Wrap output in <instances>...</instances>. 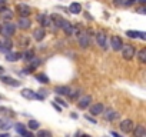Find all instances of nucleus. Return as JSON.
<instances>
[{
    "instance_id": "nucleus-1",
    "label": "nucleus",
    "mask_w": 146,
    "mask_h": 137,
    "mask_svg": "<svg viewBox=\"0 0 146 137\" xmlns=\"http://www.w3.org/2000/svg\"><path fill=\"white\" fill-rule=\"evenodd\" d=\"M120 50H122V57H123L125 60H130V59L135 57V47H133V46H130V44H123Z\"/></svg>"
},
{
    "instance_id": "nucleus-2",
    "label": "nucleus",
    "mask_w": 146,
    "mask_h": 137,
    "mask_svg": "<svg viewBox=\"0 0 146 137\" xmlns=\"http://www.w3.org/2000/svg\"><path fill=\"white\" fill-rule=\"evenodd\" d=\"M15 30H16V27H15L13 23H10V22H5L2 30H0V33H2L5 37H10V36L15 34Z\"/></svg>"
},
{
    "instance_id": "nucleus-3",
    "label": "nucleus",
    "mask_w": 146,
    "mask_h": 137,
    "mask_svg": "<svg viewBox=\"0 0 146 137\" xmlns=\"http://www.w3.org/2000/svg\"><path fill=\"white\" fill-rule=\"evenodd\" d=\"M22 96L23 97H26V99H29V100H43V97L39 94V93H36V92H33V90H30V89H23L22 92Z\"/></svg>"
},
{
    "instance_id": "nucleus-4",
    "label": "nucleus",
    "mask_w": 146,
    "mask_h": 137,
    "mask_svg": "<svg viewBox=\"0 0 146 137\" xmlns=\"http://www.w3.org/2000/svg\"><path fill=\"white\" fill-rule=\"evenodd\" d=\"M12 47H13V43H12V40L9 37L3 36V39H0V51L7 53L9 50H12Z\"/></svg>"
},
{
    "instance_id": "nucleus-5",
    "label": "nucleus",
    "mask_w": 146,
    "mask_h": 137,
    "mask_svg": "<svg viewBox=\"0 0 146 137\" xmlns=\"http://www.w3.org/2000/svg\"><path fill=\"white\" fill-rule=\"evenodd\" d=\"M16 12L19 13V16H25V17H27V16L32 13V9H30V6L20 3V5L16 6Z\"/></svg>"
},
{
    "instance_id": "nucleus-6",
    "label": "nucleus",
    "mask_w": 146,
    "mask_h": 137,
    "mask_svg": "<svg viewBox=\"0 0 146 137\" xmlns=\"http://www.w3.org/2000/svg\"><path fill=\"white\" fill-rule=\"evenodd\" d=\"M133 127H135V124H133V121L129 120V119H126V120H123V121L120 123V130H122L123 133H132V131H133Z\"/></svg>"
},
{
    "instance_id": "nucleus-7",
    "label": "nucleus",
    "mask_w": 146,
    "mask_h": 137,
    "mask_svg": "<svg viewBox=\"0 0 146 137\" xmlns=\"http://www.w3.org/2000/svg\"><path fill=\"white\" fill-rule=\"evenodd\" d=\"M0 80H2L5 84H9V86H13V87H19L20 86V82L19 80H16L13 77H9V76H5V74H2Z\"/></svg>"
},
{
    "instance_id": "nucleus-8",
    "label": "nucleus",
    "mask_w": 146,
    "mask_h": 137,
    "mask_svg": "<svg viewBox=\"0 0 146 137\" xmlns=\"http://www.w3.org/2000/svg\"><path fill=\"white\" fill-rule=\"evenodd\" d=\"M44 36H46V32H44L43 27H37V29L33 30V39L36 41H42L44 39Z\"/></svg>"
},
{
    "instance_id": "nucleus-9",
    "label": "nucleus",
    "mask_w": 146,
    "mask_h": 137,
    "mask_svg": "<svg viewBox=\"0 0 146 137\" xmlns=\"http://www.w3.org/2000/svg\"><path fill=\"white\" fill-rule=\"evenodd\" d=\"M78 40H79V44H80L83 49H86V47H89V46H90V39H89V34H86V33L79 34Z\"/></svg>"
},
{
    "instance_id": "nucleus-10",
    "label": "nucleus",
    "mask_w": 146,
    "mask_h": 137,
    "mask_svg": "<svg viewBox=\"0 0 146 137\" xmlns=\"http://www.w3.org/2000/svg\"><path fill=\"white\" fill-rule=\"evenodd\" d=\"M110 44H112V49L117 51V50H120V49H122L123 41H122V39H120L119 36H113V37L110 39Z\"/></svg>"
},
{
    "instance_id": "nucleus-11",
    "label": "nucleus",
    "mask_w": 146,
    "mask_h": 137,
    "mask_svg": "<svg viewBox=\"0 0 146 137\" xmlns=\"http://www.w3.org/2000/svg\"><path fill=\"white\" fill-rule=\"evenodd\" d=\"M90 114H93V116H99V114H102L103 113V104L102 103H96V104H92L90 106Z\"/></svg>"
},
{
    "instance_id": "nucleus-12",
    "label": "nucleus",
    "mask_w": 146,
    "mask_h": 137,
    "mask_svg": "<svg viewBox=\"0 0 146 137\" xmlns=\"http://www.w3.org/2000/svg\"><path fill=\"white\" fill-rule=\"evenodd\" d=\"M0 19H2L3 22H10L12 19H13V13L9 10V9H2L0 10Z\"/></svg>"
},
{
    "instance_id": "nucleus-13",
    "label": "nucleus",
    "mask_w": 146,
    "mask_h": 137,
    "mask_svg": "<svg viewBox=\"0 0 146 137\" xmlns=\"http://www.w3.org/2000/svg\"><path fill=\"white\" fill-rule=\"evenodd\" d=\"M119 117V113L116 111V110H113V109H108L106 111H105V119L108 120V121H113V120H116Z\"/></svg>"
},
{
    "instance_id": "nucleus-14",
    "label": "nucleus",
    "mask_w": 146,
    "mask_h": 137,
    "mask_svg": "<svg viewBox=\"0 0 146 137\" xmlns=\"http://www.w3.org/2000/svg\"><path fill=\"white\" fill-rule=\"evenodd\" d=\"M30 20L27 19V17H25V16H20L19 17V22H17V26L22 29V30H26V29H29L30 27Z\"/></svg>"
},
{
    "instance_id": "nucleus-15",
    "label": "nucleus",
    "mask_w": 146,
    "mask_h": 137,
    "mask_svg": "<svg viewBox=\"0 0 146 137\" xmlns=\"http://www.w3.org/2000/svg\"><path fill=\"white\" fill-rule=\"evenodd\" d=\"M15 128H16V131H17L19 134H22V136H26V137H33V136H32V133H30V131H27V130L25 128V124H22V123L15 124Z\"/></svg>"
},
{
    "instance_id": "nucleus-16",
    "label": "nucleus",
    "mask_w": 146,
    "mask_h": 137,
    "mask_svg": "<svg viewBox=\"0 0 146 137\" xmlns=\"http://www.w3.org/2000/svg\"><path fill=\"white\" fill-rule=\"evenodd\" d=\"M90 101H92V97H90V96H83V97H80V99H79L78 106H79L80 109H86V107H89Z\"/></svg>"
},
{
    "instance_id": "nucleus-17",
    "label": "nucleus",
    "mask_w": 146,
    "mask_h": 137,
    "mask_svg": "<svg viewBox=\"0 0 146 137\" xmlns=\"http://www.w3.org/2000/svg\"><path fill=\"white\" fill-rule=\"evenodd\" d=\"M96 43L102 47V49H108V43H106V36L103 33H98L96 34Z\"/></svg>"
},
{
    "instance_id": "nucleus-18",
    "label": "nucleus",
    "mask_w": 146,
    "mask_h": 137,
    "mask_svg": "<svg viewBox=\"0 0 146 137\" xmlns=\"http://www.w3.org/2000/svg\"><path fill=\"white\" fill-rule=\"evenodd\" d=\"M13 127V123L9 119H0V130H10Z\"/></svg>"
},
{
    "instance_id": "nucleus-19",
    "label": "nucleus",
    "mask_w": 146,
    "mask_h": 137,
    "mask_svg": "<svg viewBox=\"0 0 146 137\" xmlns=\"http://www.w3.org/2000/svg\"><path fill=\"white\" fill-rule=\"evenodd\" d=\"M63 20H64V19H63L62 16H59V14H54V13H53V14L50 16V22H52V23H54V26H56V27H60V26H62V23H63Z\"/></svg>"
},
{
    "instance_id": "nucleus-20",
    "label": "nucleus",
    "mask_w": 146,
    "mask_h": 137,
    "mask_svg": "<svg viewBox=\"0 0 146 137\" xmlns=\"http://www.w3.org/2000/svg\"><path fill=\"white\" fill-rule=\"evenodd\" d=\"M20 57H22L20 53H13V51H10V50L6 53V60H7V61H17Z\"/></svg>"
},
{
    "instance_id": "nucleus-21",
    "label": "nucleus",
    "mask_w": 146,
    "mask_h": 137,
    "mask_svg": "<svg viewBox=\"0 0 146 137\" xmlns=\"http://www.w3.org/2000/svg\"><path fill=\"white\" fill-rule=\"evenodd\" d=\"M69 12L73 13V14H79V13L82 12V6H80V3H72V5L69 6Z\"/></svg>"
},
{
    "instance_id": "nucleus-22",
    "label": "nucleus",
    "mask_w": 146,
    "mask_h": 137,
    "mask_svg": "<svg viewBox=\"0 0 146 137\" xmlns=\"http://www.w3.org/2000/svg\"><path fill=\"white\" fill-rule=\"evenodd\" d=\"M37 20H39V23L42 24V27H46V26L50 24V17H47L46 14H39V16H37Z\"/></svg>"
},
{
    "instance_id": "nucleus-23",
    "label": "nucleus",
    "mask_w": 146,
    "mask_h": 137,
    "mask_svg": "<svg viewBox=\"0 0 146 137\" xmlns=\"http://www.w3.org/2000/svg\"><path fill=\"white\" fill-rule=\"evenodd\" d=\"M54 92L57 94H60V96H67L69 92H70V89L67 86H57V87H54Z\"/></svg>"
},
{
    "instance_id": "nucleus-24",
    "label": "nucleus",
    "mask_w": 146,
    "mask_h": 137,
    "mask_svg": "<svg viewBox=\"0 0 146 137\" xmlns=\"http://www.w3.org/2000/svg\"><path fill=\"white\" fill-rule=\"evenodd\" d=\"M133 131H135V136H137V137L146 136V128H145V126H136V127H133Z\"/></svg>"
},
{
    "instance_id": "nucleus-25",
    "label": "nucleus",
    "mask_w": 146,
    "mask_h": 137,
    "mask_svg": "<svg viewBox=\"0 0 146 137\" xmlns=\"http://www.w3.org/2000/svg\"><path fill=\"white\" fill-rule=\"evenodd\" d=\"M40 66V59H37V57H32L30 59V67H29V70L27 72H33L36 67H39Z\"/></svg>"
},
{
    "instance_id": "nucleus-26",
    "label": "nucleus",
    "mask_w": 146,
    "mask_h": 137,
    "mask_svg": "<svg viewBox=\"0 0 146 137\" xmlns=\"http://www.w3.org/2000/svg\"><path fill=\"white\" fill-rule=\"evenodd\" d=\"M64 32H66V34H72V30H73V26L67 22V20H63V23H62V26H60Z\"/></svg>"
},
{
    "instance_id": "nucleus-27",
    "label": "nucleus",
    "mask_w": 146,
    "mask_h": 137,
    "mask_svg": "<svg viewBox=\"0 0 146 137\" xmlns=\"http://www.w3.org/2000/svg\"><path fill=\"white\" fill-rule=\"evenodd\" d=\"M0 114H5V116H10V117H15V116H16V113H15L13 110L7 109V107H0Z\"/></svg>"
},
{
    "instance_id": "nucleus-28",
    "label": "nucleus",
    "mask_w": 146,
    "mask_h": 137,
    "mask_svg": "<svg viewBox=\"0 0 146 137\" xmlns=\"http://www.w3.org/2000/svg\"><path fill=\"white\" fill-rule=\"evenodd\" d=\"M36 80H37V82H40V83H44V84L50 82V80H49V77H47L46 74H42V73H40V74H36Z\"/></svg>"
},
{
    "instance_id": "nucleus-29",
    "label": "nucleus",
    "mask_w": 146,
    "mask_h": 137,
    "mask_svg": "<svg viewBox=\"0 0 146 137\" xmlns=\"http://www.w3.org/2000/svg\"><path fill=\"white\" fill-rule=\"evenodd\" d=\"M39 126H40V124H39V121H36V120H30L29 124H27V127H29L30 130H37Z\"/></svg>"
},
{
    "instance_id": "nucleus-30",
    "label": "nucleus",
    "mask_w": 146,
    "mask_h": 137,
    "mask_svg": "<svg viewBox=\"0 0 146 137\" xmlns=\"http://www.w3.org/2000/svg\"><path fill=\"white\" fill-rule=\"evenodd\" d=\"M126 36L130 37V39H137L139 37V32H136V30H127L126 32Z\"/></svg>"
},
{
    "instance_id": "nucleus-31",
    "label": "nucleus",
    "mask_w": 146,
    "mask_h": 137,
    "mask_svg": "<svg viewBox=\"0 0 146 137\" xmlns=\"http://www.w3.org/2000/svg\"><path fill=\"white\" fill-rule=\"evenodd\" d=\"M137 57H139V60H140V63H145V61H146V49H142V50L139 51V54H137Z\"/></svg>"
},
{
    "instance_id": "nucleus-32",
    "label": "nucleus",
    "mask_w": 146,
    "mask_h": 137,
    "mask_svg": "<svg viewBox=\"0 0 146 137\" xmlns=\"http://www.w3.org/2000/svg\"><path fill=\"white\" fill-rule=\"evenodd\" d=\"M22 57H23V59H26V60H30L32 57H35V53H33L32 50H27L25 54H22Z\"/></svg>"
},
{
    "instance_id": "nucleus-33",
    "label": "nucleus",
    "mask_w": 146,
    "mask_h": 137,
    "mask_svg": "<svg viewBox=\"0 0 146 137\" xmlns=\"http://www.w3.org/2000/svg\"><path fill=\"white\" fill-rule=\"evenodd\" d=\"M67 96H69L70 99H76V97L79 96V90H70Z\"/></svg>"
},
{
    "instance_id": "nucleus-34",
    "label": "nucleus",
    "mask_w": 146,
    "mask_h": 137,
    "mask_svg": "<svg viewBox=\"0 0 146 137\" xmlns=\"http://www.w3.org/2000/svg\"><path fill=\"white\" fill-rule=\"evenodd\" d=\"M37 136H39V137H50L52 133H50V131H39Z\"/></svg>"
},
{
    "instance_id": "nucleus-35",
    "label": "nucleus",
    "mask_w": 146,
    "mask_h": 137,
    "mask_svg": "<svg viewBox=\"0 0 146 137\" xmlns=\"http://www.w3.org/2000/svg\"><path fill=\"white\" fill-rule=\"evenodd\" d=\"M54 101H56V103H59L62 107H67V103H64L62 99H54Z\"/></svg>"
},
{
    "instance_id": "nucleus-36",
    "label": "nucleus",
    "mask_w": 146,
    "mask_h": 137,
    "mask_svg": "<svg viewBox=\"0 0 146 137\" xmlns=\"http://www.w3.org/2000/svg\"><path fill=\"white\" fill-rule=\"evenodd\" d=\"M6 7V0H0V10Z\"/></svg>"
},
{
    "instance_id": "nucleus-37",
    "label": "nucleus",
    "mask_w": 146,
    "mask_h": 137,
    "mask_svg": "<svg viewBox=\"0 0 146 137\" xmlns=\"http://www.w3.org/2000/svg\"><path fill=\"white\" fill-rule=\"evenodd\" d=\"M52 106H53V107H54V109H56L57 111H60V110H62V109H60V106H59V104H57L56 101H53V103H52Z\"/></svg>"
},
{
    "instance_id": "nucleus-38",
    "label": "nucleus",
    "mask_w": 146,
    "mask_h": 137,
    "mask_svg": "<svg viewBox=\"0 0 146 137\" xmlns=\"http://www.w3.org/2000/svg\"><path fill=\"white\" fill-rule=\"evenodd\" d=\"M137 12H139L140 14H145V13H146V9L142 6V7H139V9H137Z\"/></svg>"
},
{
    "instance_id": "nucleus-39",
    "label": "nucleus",
    "mask_w": 146,
    "mask_h": 137,
    "mask_svg": "<svg viewBox=\"0 0 146 137\" xmlns=\"http://www.w3.org/2000/svg\"><path fill=\"white\" fill-rule=\"evenodd\" d=\"M139 39H142V40H146V34H145L143 32H139Z\"/></svg>"
},
{
    "instance_id": "nucleus-40",
    "label": "nucleus",
    "mask_w": 146,
    "mask_h": 137,
    "mask_svg": "<svg viewBox=\"0 0 146 137\" xmlns=\"http://www.w3.org/2000/svg\"><path fill=\"white\" fill-rule=\"evenodd\" d=\"M85 119H86V120H89V121H92V123H96V120H95V119H93V117H89V116H88V114H86V116H85Z\"/></svg>"
},
{
    "instance_id": "nucleus-41",
    "label": "nucleus",
    "mask_w": 146,
    "mask_h": 137,
    "mask_svg": "<svg viewBox=\"0 0 146 137\" xmlns=\"http://www.w3.org/2000/svg\"><path fill=\"white\" fill-rule=\"evenodd\" d=\"M2 74H5V67L0 66V76H2Z\"/></svg>"
},
{
    "instance_id": "nucleus-42",
    "label": "nucleus",
    "mask_w": 146,
    "mask_h": 137,
    "mask_svg": "<svg viewBox=\"0 0 146 137\" xmlns=\"http://www.w3.org/2000/svg\"><path fill=\"white\" fill-rule=\"evenodd\" d=\"M72 119H78V114L76 113H72Z\"/></svg>"
},
{
    "instance_id": "nucleus-43",
    "label": "nucleus",
    "mask_w": 146,
    "mask_h": 137,
    "mask_svg": "<svg viewBox=\"0 0 146 137\" xmlns=\"http://www.w3.org/2000/svg\"><path fill=\"white\" fill-rule=\"evenodd\" d=\"M110 134L112 136H119V133H116V131H110Z\"/></svg>"
},
{
    "instance_id": "nucleus-44",
    "label": "nucleus",
    "mask_w": 146,
    "mask_h": 137,
    "mask_svg": "<svg viewBox=\"0 0 146 137\" xmlns=\"http://www.w3.org/2000/svg\"><path fill=\"white\" fill-rule=\"evenodd\" d=\"M139 2H140L142 5H145V3H146V0H139Z\"/></svg>"
}]
</instances>
